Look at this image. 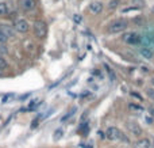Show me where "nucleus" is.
<instances>
[{"instance_id": "18", "label": "nucleus", "mask_w": 154, "mask_h": 148, "mask_svg": "<svg viewBox=\"0 0 154 148\" xmlns=\"http://www.w3.org/2000/svg\"><path fill=\"white\" fill-rule=\"evenodd\" d=\"M146 94L149 98H152V99H154V88H147L146 90Z\"/></svg>"}, {"instance_id": "19", "label": "nucleus", "mask_w": 154, "mask_h": 148, "mask_svg": "<svg viewBox=\"0 0 154 148\" xmlns=\"http://www.w3.org/2000/svg\"><path fill=\"white\" fill-rule=\"evenodd\" d=\"M130 109H131V110H138V111H142V110H143L141 106H137V105H134V103H131V105H130Z\"/></svg>"}, {"instance_id": "26", "label": "nucleus", "mask_w": 154, "mask_h": 148, "mask_svg": "<svg viewBox=\"0 0 154 148\" xmlns=\"http://www.w3.org/2000/svg\"><path fill=\"white\" fill-rule=\"evenodd\" d=\"M135 2H138V0H135Z\"/></svg>"}, {"instance_id": "22", "label": "nucleus", "mask_w": 154, "mask_h": 148, "mask_svg": "<svg viewBox=\"0 0 154 148\" xmlns=\"http://www.w3.org/2000/svg\"><path fill=\"white\" fill-rule=\"evenodd\" d=\"M153 118H154V117H153ZM153 118H152V117H146V122H147V124H153Z\"/></svg>"}, {"instance_id": "11", "label": "nucleus", "mask_w": 154, "mask_h": 148, "mask_svg": "<svg viewBox=\"0 0 154 148\" xmlns=\"http://www.w3.org/2000/svg\"><path fill=\"white\" fill-rule=\"evenodd\" d=\"M0 30L4 33L7 37H14V30L11 26H7V24H0Z\"/></svg>"}, {"instance_id": "1", "label": "nucleus", "mask_w": 154, "mask_h": 148, "mask_svg": "<svg viewBox=\"0 0 154 148\" xmlns=\"http://www.w3.org/2000/svg\"><path fill=\"white\" fill-rule=\"evenodd\" d=\"M106 137L108 139V140H112V141L123 140V141H127V143H128V139L126 137V136L123 135V133L120 132L118 128H115V127H111V128H108V129H107Z\"/></svg>"}, {"instance_id": "2", "label": "nucleus", "mask_w": 154, "mask_h": 148, "mask_svg": "<svg viewBox=\"0 0 154 148\" xmlns=\"http://www.w3.org/2000/svg\"><path fill=\"white\" fill-rule=\"evenodd\" d=\"M128 26V22L126 19H116L112 23H109L108 26V31L112 33V34H116V33H120V31H125Z\"/></svg>"}, {"instance_id": "17", "label": "nucleus", "mask_w": 154, "mask_h": 148, "mask_svg": "<svg viewBox=\"0 0 154 148\" xmlns=\"http://www.w3.org/2000/svg\"><path fill=\"white\" fill-rule=\"evenodd\" d=\"M0 68H2V69H4V68H7V61H5V60L3 59L2 56H0Z\"/></svg>"}, {"instance_id": "6", "label": "nucleus", "mask_w": 154, "mask_h": 148, "mask_svg": "<svg viewBox=\"0 0 154 148\" xmlns=\"http://www.w3.org/2000/svg\"><path fill=\"white\" fill-rule=\"evenodd\" d=\"M30 29V24L27 23V21H24V19H18V21L15 22V30L19 33H27Z\"/></svg>"}, {"instance_id": "12", "label": "nucleus", "mask_w": 154, "mask_h": 148, "mask_svg": "<svg viewBox=\"0 0 154 148\" xmlns=\"http://www.w3.org/2000/svg\"><path fill=\"white\" fill-rule=\"evenodd\" d=\"M77 110V109L76 108H73V109H70V110L69 111H68V113L66 114H65V116L64 117H62V118H61V122H66L68 121V120H69L70 118V117H72V116H75V111Z\"/></svg>"}, {"instance_id": "8", "label": "nucleus", "mask_w": 154, "mask_h": 148, "mask_svg": "<svg viewBox=\"0 0 154 148\" xmlns=\"http://www.w3.org/2000/svg\"><path fill=\"white\" fill-rule=\"evenodd\" d=\"M89 11L92 14H100L101 11H103V4L101 3H99V2H92L89 4Z\"/></svg>"}, {"instance_id": "24", "label": "nucleus", "mask_w": 154, "mask_h": 148, "mask_svg": "<svg viewBox=\"0 0 154 148\" xmlns=\"http://www.w3.org/2000/svg\"><path fill=\"white\" fill-rule=\"evenodd\" d=\"M2 73H3V69H2V68H0V75H2Z\"/></svg>"}, {"instance_id": "4", "label": "nucleus", "mask_w": 154, "mask_h": 148, "mask_svg": "<svg viewBox=\"0 0 154 148\" xmlns=\"http://www.w3.org/2000/svg\"><path fill=\"white\" fill-rule=\"evenodd\" d=\"M123 41L130 43V45H138V43L142 42V37L138 35L137 33H126L123 35Z\"/></svg>"}, {"instance_id": "7", "label": "nucleus", "mask_w": 154, "mask_h": 148, "mask_svg": "<svg viewBox=\"0 0 154 148\" xmlns=\"http://www.w3.org/2000/svg\"><path fill=\"white\" fill-rule=\"evenodd\" d=\"M19 5L24 11H32L35 8V0H19Z\"/></svg>"}, {"instance_id": "20", "label": "nucleus", "mask_w": 154, "mask_h": 148, "mask_svg": "<svg viewBox=\"0 0 154 148\" xmlns=\"http://www.w3.org/2000/svg\"><path fill=\"white\" fill-rule=\"evenodd\" d=\"M7 35L4 34V33L2 31V30H0V42H5V41H7Z\"/></svg>"}, {"instance_id": "15", "label": "nucleus", "mask_w": 154, "mask_h": 148, "mask_svg": "<svg viewBox=\"0 0 154 148\" xmlns=\"http://www.w3.org/2000/svg\"><path fill=\"white\" fill-rule=\"evenodd\" d=\"M106 69H107V72H108V75H109V78H111V80L114 82V80H115V73L112 72V69L108 67V65H106Z\"/></svg>"}, {"instance_id": "25", "label": "nucleus", "mask_w": 154, "mask_h": 148, "mask_svg": "<svg viewBox=\"0 0 154 148\" xmlns=\"http://www.w3.org/2000/svg\"><path fill=\"white\" fill-rule=\"evenodd\" d=\"M152 83H153V86H154V78L152 79Z\"/></svg>"}, {"instance_id": "10", "label": "nucleus", "mask_w": 154, "mask_h": 148, "mask_svg": "<svg viewBox=\"0 0 154 148\" xmlns=\"http://www.w3.org/2000/svg\"><path fill=\"white\" fill-rule=\"evenodd\" d=\"M134 148H150V140L149 139H141L134 144Z\"/></svg>"}, {"instance_id": "14", "label": "nucleus", "mask_w": 154, "mask_h": 148, "mask_svg": "<svg viewBox=\"0 0 154 148\" xmlns=\"http://www.w3.org/2000/svg\"><path fill=\"white\" fill-rule=\"evenodd\" d=\"M54 135H56V136H54V140H60V139H61V136L64 135V130H62V129H57Z\"/></svg>"}, {"instance_id": "21", "label": "nucleus", "mask_w": 154, "mask_h": 148, "mask_svg": "<svg viewBox=\"0 0 154 148\" xmlns=\"http://www.w3.org/2000/svg\"><path fill=\"white\" fill-rule=\"evenodd\" d=\"M149 113H150V116H152V117H154V105H152L149 108Z\"/></svg>"}, {"instance_id": "16", "label": "nucleus", "mask_w": 154, "mask_h": 148, "mask_svg": "<svg viewBox=\"0 0 154 148\" xmlns=\"http://www.w3.org/2000/svg\"><path fill=\"white\" fill-rule=\"evenodd\" d=\"M118 4H119V0H111V2L108 3V7L109 8H115V7H118Z\"/></svg>"}, {"instance_id": "9", "label": "nucleus", "mask_w": 154, "mask_h": 148, "mask_svg": "<svg viewBox=\"0 0 154 148\" xmlns=\"http://www.w3.org/2000/svg\"><path fill=\"white\" fill-rule=\"evenodd\" d=\"M139 53H141V56H143L145 59H147V60L153 59V50L150 48H147V46H142V48H139Z\"/></svg>"}, {"instance_id": "5", "label": "nucleus", "mask_w": 154, "mask_h": 148, "mask_svg": "<svg viewBox=\"0 0 154 148\" xmlns=\"http://www.w3.org/2000/svg\"><path fill=\"white\" fill-rule=\"evenodd\" d=\"M126 127H127L128 132H130L131 135H134V136H141L142 135V128L139 127L135 121H127Z\"/></svg>"}, {"instance_id": "13", "label": "nucleus", "mask_w": 154, "mask_h": 148, "mask_svg": "<svg viewBox=\"0 0 154 148\" xmlns=\"http://www.w3.org/2000/svg\"><path fill=\"white\" fill-rule=\"evenodd\" d=\"M8 12V7L4 3H0V15H5Z\"/></svg>"}, {"instance_id": "23", "label": "nucleus", "mask_w": 154, "mask_h": 148, "mask_svg": "<svg viewBox=\"0 0 154 148\" xmlns=\"http://www.w3.org/2000/svg\"><path fill=\"white\" fill-rule=\"evenodd\" d=\"M75 21L76 22H80V21H81V16H80V15H75Z\"/></svg>"}, {"instance_id": "3", "label": "nucleus", "mask_w": 154, "mask_h": 148, "mask_svg": "<svg viewBox=\"0 0 154 148\" xmlns=\"http://www.w3.org/2000/svg\"><path fill=\"white\" fill-rule=\"evenodd\" d=\"M34 34L38 38H45L48 34V27L43 21H37L34 23Z\"/></svg>"}]
</instances>
